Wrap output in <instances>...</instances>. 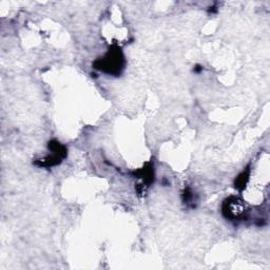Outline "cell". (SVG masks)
<instances>
[{"label":"cell","mask_w":270,"mask_h":270,"mask_svg":"<svg viewBox=\"0 0 270 270\" xmlns=\"http://www.w3.org/2000/svg\"><path fill=\"white\" fill-rule=\"evenodd\" d=\"M234 202H230L229 199H227V202L225 203V211L227 213V216L230 218H237L240 217L243 212L244 208L241 200H238L237 198H234Z\"/></svg>","instance_id":"1"}]
</instances>
